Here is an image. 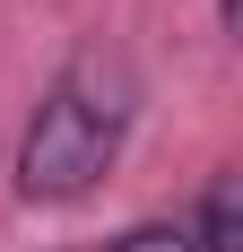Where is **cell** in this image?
I'll return each mask as SVG.
<instances>
[{
  "instance_id": "1",
  "label": "cell",
  "mask_w": 243,
  "mask_h": 252,
  "mask_svg": "<svg viewBox=\"0 0 243 252\" xmlns=\"http://www.w3.org/2000/svg\"><path fill=\"white\" fill-rule=\"evenodd\" d=\"M122 130H130V78H122V61L78 52L44 87V104H35V122L18 139V200H44V209L87 200L104 183V165L122 157Z\"/></svg>"
},
{
  "instance_id": "2",
  "label": "cell",
  "mask_w": 243,
  "mask_h": 252,
  "mask_svg": "<svg viewBox=\"0 0 243 252\" xmlns=\"http://www.w3.org/2000/svg\"><path fill=\"white\" fill-rule=\"evenodd\" d=\"M191 252H235V174H217L200 191V226H191Z\"/></svg>"
},
{
  "instance_id": "3",
  "label": "cell",
  "mask_w": 243,
  "mask_h": 252,
  "mask_svg": "<svg viewBox=\"0 0 243 252\" xmlns=\"http://www.w3.org/2000/svg\"><path fill=\"white\" fill-rule=\"evenodd\" d=\"M113 252H191V226H139V235H122Z\"/></svg>"
}]
</instances>
